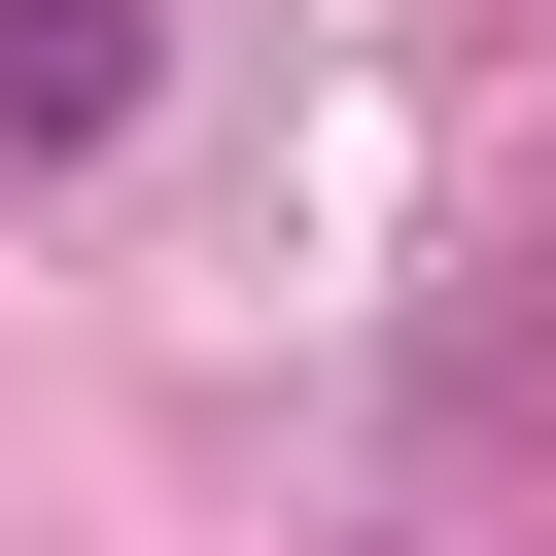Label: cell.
I'll return each instance as SVG.
<instances>
[{
    "mask_svg": "<svg viewBox=\"0 0 556 556\" xmlns=\"http://www.w3.org/2000/svg\"><path fill=\"white\" fill-rule=\"evenodd\" d=\"M521 452H556V243H452L382 313V521H521Z\"/></svg>",
    "mask_w": 556,
    "mask_h": 556,
    "instance_id": "1",
    "label": "cell"
},
{
    "mask_svg": "<svg viewBox=\"0 0 556 556\" xmlns=\"http://www.w3.org/2000/svg\"><path fill=\"white\" fill-rule=\"evenodd\" d=\"M139 139V0H0V174H104Z\"/></svg>",
    "mask_w": 556,
    "mask_h": 556,
    "instance_id": "2",
    "label": "cell"
},
{
    "mask_svg": "<svg viewBox=\"0 0 556 556\" xmlns=\"http://www.w3.org/2000/svg\"><path fill=\"white\" fill-rule=\"evenodd\" d=\"M348 556H556V521H348Z\"/></svg>",
    "mask_w": 556,
    "mask_h": 556,
    "instance_id": "3",
    "label": "cell"
}]
</instances>
